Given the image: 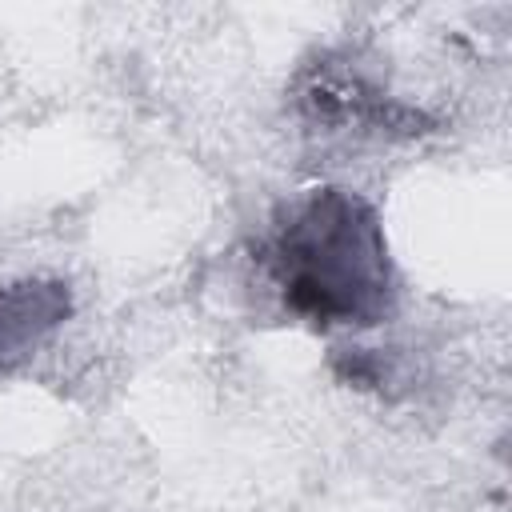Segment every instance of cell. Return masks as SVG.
<instances>
[{
    "mask_svg": "<svg viewBox=\"0 0 512 512\" xmlns=\"http://www.w3.org/2000/svg\"><path fill=\"white\" fill-rule=\"evenodd\" d=\"M372 216L348 196H316L280 236V276L292 308L320 320L368 316L384 292Z\"/></svg>",
    "mask_w": 512,
    "mask_h": 512,
    "instance_id": "1",
    "label": "cell"
}]
</instances>
